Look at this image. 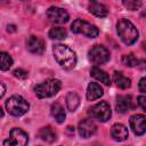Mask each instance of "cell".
<instances>
[{
    "label": "cell",
    "instance_id": "obj_19",
    "mask_svg": "<svg viewBox=\"0 0 146 146\" xmlns=\"http://www.w3.org/2000/svg\"><path fill=\"white\" fill-rule=\"evenodd\" d=\"M50 113H51L52 117L56 120V122H58V123L64 122L66 114H65V111H64V108L60 104H58V103L52 104L51 108H50Z\"/></svg>",
    "mask_w": 146,
    "mask_h": 146
},
{
    "label": "cell",
    "instance_id": "obj_25",
    "mask_svg": "<svg viewBox=\"0 0 146 146\" xmlns=\"http://www.w3.org/2000/svg\"><path fill=\"white\" fill-rule=\"evenodd\" d=\"M123 5H124V7H127L128 9H130V10H137L143 3H141V1H136V0H125V1H123Z\"/></svg>",
    "mask_w": 146,
    "mask_h": 146
},
{
    "label": "cell",
    "instance_id": "obj_32",
    "mask_svg": "<svg viewBox=\"0 0 146 146\" xmlns=\"http://www.w3.org/2000/svg\"><path fill=\"white\" fill-rule=\"evenodd\" d=\"M144 46H145V49H146V44H144Z\"/></svg>",
    "mask_w": 146,
    "mask_h": 146
},
{
    "label": "cell",
    "instance_id": "obj_10",
    "mask_svg": "<svg viewBox=\"0 0 146 146\" xmlns=\"http://www.w3.org/2000/svg\"><path fill=\"white\" fill-rule=\"evenodd\" d=\"M130 128L132 129L133 133L137 136H141L146 132V117L141 114H135L130 117Z\"/></svg>",
    "mask_w": 146,
    "mask_h": 146
},
{
    "label": "cell",
    "instance_id": "obj_8",
    "mask_svg": "<svg viewBox=\"0 0 146 146\" xmlns=\"http://www.w3.org/2000/svg\"><path fill=\"white\" fill-rule=\"evenodd\" d=\"M89 113L91 114V116L94 119H97L100 122H106L112 115L111 107L106 102L97 103L89 110Z\"/></svg>",
    "mask_w": 146,
    "mask_h": 146
},
{
    "label": "cell",
    "instance_id": "obj_12",
    "mask_svg": "<svg viewBox=\"0 0 146 146\" xmlns=\"http://www.w3.org/2000/svg\"><path fill=\"white\" fill-rule=\"evenodd\" d=\"M26 47L29 49L30 52L35 54V55H41L44 50V43L43 41L35 35H31L29 36L27 41H26Z\"/></svg>",
    "mask_w": 146,
    "mask_h": 146
},
{
    "label": "cell",
    "instance_id": "obj_21",
    "mask_svg": "<svg viewBox=\"0 0 146 146\" xmlns=\"http://www.w3.org/2000/svg\"><path fill=\"white\" fill-rule=\"evenodd\" d=\"M80 104V97L78 96V94L75 92H68L67 96H66V106H67V110L73 112L78 108Z\"/></svg>",
    "mask_w": 146,
    "mask_h": 146
},
{
    "label": "cell",
    "instance_id": "obj_16",
    "mask_svg": "<svg viewBox=\"0 0 146 146\" xmlns=\"http://www.w3.org/2000/svg\"><path fill=\"white\" fill-rule=\"evenodd\" d=\"M90 75H91L94 79H96L97 81H100V82H103V83L106 84V86H110V84H111V78H110V75H108L105 71L100 70V68L97 67V66H94V67L90 70Z\"/></svg>",
    "mask_w": 146,
    "mask_h": 146
},
{
    "label": "cell",
    "instance_id": "obj_15",
    "mask_svg": "<svg viewBox=\"0 0 146 146\" xmlns=\"http://www.w3.org/2000/svg\"><path fill=\"white\" fill-rule=\"evenodd\" d=\"M88 8H89V11L91 14H94L95 16H97V17H105L108 14L107 7L104 3H100V2L92 1V2L89 3Z\"/></svg>",
    "mask_w": 146,
    "mask_h": 146
},
{
    "label": "cell",
    "instance_id": "obj_31",
    "mask_svg": "<svg viewBox=\"0 0 146 146\" xmlns=\"http://www.w3.org/2000/svg\"><path fill=\"white\" fill-rule=\"evenodd\" d=\"M16 29H15V26L14 25H8V32L9 31H15Z\"/></svg>",
    "mask_w": 146,
    "mask_h": 146
},
{
    "label": "cell",
    "instance_id": "obj_27",
    "mask_svg": "<svg viewBox=\"0 0 146 146\" xmlns=\"http://www.w3.org/2000/svg\"><path fill=\"white\" fill-rule=\"evenodd\" d=\"M137 102H138V105L143 108V111L146 112V96H139L137 98Z\"/></svg>",
    "mask_w": 146,
    "mask_h": 146
},
{
    "label": "cell",
    "instance_id": "obj_18",
    "mask_svg": "<svg viewBox=\"0 0 146 146\" xmlns=\"http://www.w3.org/2000/svg\"><path fill=\"white\" fill-rule=\"evenodd\" d=\"M113 80L115 82V84L121 88V89H128L130 86H131V81L129 78H127L125 75H123L122 72H119V71H115L114 74H113Z\"/></svg>",
    "mask_w": 146,
    "mask_h": 146
},
{
    "label": "cell",
    "instance_id": "obj_22",
    "mask_svg": "<svg viewBox=\"0 0 146 146\" xmlns=\"http://www.w3.org/2000/svg\"><path fill=\"white\" fill-rule=\"evenodd\" d=\"M48 35H49L50 39H54V40H64L67 36V33H66L65 29L56 26V27H52L49 31Z\"/></svg>",
    "mask_w": 146,
    "mask_h": 146
},
{
    "label": "cell",
    "instance_id": "obj_9",
    "mask_svg": "<svg viewBox=\"0 0 146 146\" xmlns=\"http://www.w3.org/2000/svg\"><path fill=\"white\" fill-rule=\"evenodd\" d=\"M47 17L54 24H64L70 18L68 13L65 9L58 7H50L47 10Z\"/></svg>",
    "mask_w": 146,
    "mask_h": 146
},
{
    "label": "cell",
    "instance_id": "obj_3",
    "mask_svg": "<svg viewBox=\"0 0 146 146\" xmlns=\"http://www.w3.org/2000/svg\"><path fill=\"white\" fill-rule=\"evenodd\" d=\"M62 88V83L57 79H48L44 82L36 84L34 91L38 98H48L56 95Z\"/></svg>",
    "mask_w": 146,
    "mask_h": 146
},
{
    "label": "cell",
    "instance_id": "obj_14",
    "mask_svg": "<svg viewBox=\"0 0 146 146\" xmlns=\"http://www.w3.org/2000/svg\"><path fill=\"white\" fill-rule=\"evenodd\" d=\"M133 107L132 105V98L129 95L125 96H119L116 100V111L119 113H125L130 111Z\"/></svg>",
    "mask_w": 146,
    "mask_h": 146
},
{
    "label": "cell",
    "instance_id": "obj_1",
    "mask_svg": "<svg viewBox=\"0 0 146 146\" xmlns=\"http://www.w3.org/2000/svg\"><path fill=\"white\" fill-rule=\"evenodd\" d=\"M52 52L57 63L64 68H73L76 64V55L75 52L67 46L58 43L52 48Z\"/></svg>",
    "mask_w": 146,
    "mask_h": 146
},
{
    "label": "cell",
    "instance_id": "obj_4",
    "mask_svg": "<svg viewBox=\"0 0 146 146\" xmlns=\"http://www.w3.org/2000/svg\"><path fill=\"white\" fill-rule=\"evenodd\" d=\"M6 108L9 114L14 116H22L29 111L30 104L22 96L14 95L6 102Z\"/></svg>",
    "mask_w": 146,
    "mask_h": 146
},
{
    "label": "cell",
    "instance_id": "obj_7",
    "mask_svg": "<svg viewBox=\"0 0 146 146\" xmlns=\"http://www.w3.org/2000/svg\"><path fill=\"white\" fill-rule=\"evenodd\" d=\"M27 141H29L27 133L19 128H14L10 130L9 138L3 140L2 146H26Z\"/></svg>",
    "mask_w": 146,
    "mask_h": 146
},
{
    "label": "cell",
    "instance_id": "obj_24",
    "mask_svg": "<svg viewBox=\"0 0 146 146\" xmlns=\"http://www.w3.org/2000/svg\"><path fill=\"white\" fill-rule=\"evenodd\" d=\"M1 64H0V68L2 71H7L13 65V58L7 54V52H1Z\"/></svg>",
    "mask_w": 146,
    "mask_h": 146
},
{
    "label": "cell",
    "instance_id": "obj_23",
    "mask_svg": "<svg viewBox=\"0 0 146 146\" xmlns=\"http://www.w3.org/2000/svg\"><path fill=\"white\" fill-rule=\"evenodd\" d=\"M122 64H124V65L128 66V67H135V66H138L139 59H138L133 54L123 55V56H122Z\"/></svg>",
    "mask_w": 146,
    "mask_h": 146
},
{
    "label": "cell",
    "instance_id": "obj_6",
    "mask_svg": "<svg viewBox=\"0 0 146 146\" xmlns=\"http://www.w3.org/2000/svg\"><path fill=\"white\" fill-rule=\"evenodd\" d=\"M111 58L110 51L102 44H95L89 51V59L95 65H103L106 64Z\"/></svg>",
    "mask_w": 146,
    "mask_h": 146
},
{
    "label": "cell",
    "instance_id": "obj_17",
    "mask_svg": "<svg viewBox=\"0 0 146 146\" xmlns=\"http://www.w3.org/2000/svg\"><path fill=\"white\" fill-rule=\"evenodd\" d=\"M104 91L102 89V87L96 83V82H91L89 83L88 86V89H87V98L88 100H95V99H98L103 96Z\"/></svg>",
    "mask_w": 146,
    "mask_h": 146
},
{
    "label": "cell",
    "instance_id": "obj_2",
    "mask_svg": "<svg viewBox=\"0 0 146 146\" xmlns=\"http://www.w3.org/2000/svg\"><path fill=\"white\" fill-rule=\"evenodd\" d=\"M116 31L120 36V39L127 44L131 46L138 39V31L136 26L128 19L122 18L116 24Z\"/></svg>",
    "mask_w": 146,
    "mask_h": 146
},
{
    "label": "cell",
    "instance_id": "obj_30",
    "mask_svg": "<svg viewBox=\"0 0 146 146\" xmlns=\"http://www.w3.org/2000/svg\"><path fill=\"white\" fill-rule=\"evenodd\" d=\"M5 91H6L5 84H3V83H1V95H0V97H1V98H2V97H3V95H5Z\"/></svg>",
    "mask_w": 146,
    "mask_h": 146
},
{
    "label": "cell",
    "instance_id": "obj_11",
    "mask_svg": "<svg viewBox=\"0 0 146 146\" xmlns=\"http://www.w3.org/2000/svg\"><path fill=\"white\" fill-rule=\"evenodd\" d=\"M96 130H97V125H96V123L91 119H84V120L80 121V123L78 125L79 135L82 138L91 137L96 132Z\"/></svg>",
    "mask_w": 146,
    "mask_h": 146
},
{
    "label": "cell",
    "instance_id": "obj_13",
    "mask_svg": "<svg viewBox=\"0 0 146 146\" xmlns=\"http://www.w3.org/2000/svg\"><path fill=\"white\" fill-rule=\"evenodd\" d=\"M128 129L125 125L121 124V123H115L112 125L111 128V136L114 140L116 141H123L128 138Z\"/></svg>",
    "mask_w": 146,
    "mask_h": 146
},
{
    "label": "cell",
    "instance_id": "obj_26",
    "mask_svg": "<svg viewBox=\"0 0 146 146\" xmlns=\"http://www.w3.org/2000/svg\"><path fill=\"white\" fill-rule=\"evenodd\" d=\"M13 74H14V76H16L18 79H26L27 75H29V73L25 70H23V68H16L13 72Z\"/></svg>",
    "mask_w": 146,
    "mask_h": 146
},
{
    "label": "cell",
    "instance_id": "obj_29",
    "mask_svg": "<svg viewBox=\"0 0 146 146\" xmlns=\"http://www.w3.org/2000/svg\"><path fill=\"white\" fill-rule=\"evenodd\" d=\"M138 66H139L140 68H143V70H146V59H140Z\"/></svg>",
    "mask_w": 146,
    "mask_h": 146
},
{
    "label": "cell",
    "instance_id": "obj_20",
    "mask_svg": "<svg viewBox=\"0 0 146 146\" xmlns=\"http://www.w3.org/2000/svg\"><path fill=\"white\" fill-rule=\"evenodd\" d=\"M39 137L47 143H52L56 140L57 135H56V131L51 127H43L39 131Z\"/></svg>",
    "mask_w": 146,
    "mask_h": 146
},
{
    "label": "cell",
    "instance_id": "obj_28",
    "mask_svg": "<svg viewBox=\"0 0 146 146\" xmlns=\"http://www.w3.org/2000/svg\"><path fill=\"white\" fill-rule=\"evenodd\" d=\"M138 87H139V90H140L143 94H146V76H144V78H141V79L139 80Z\"/></svg>",
    "mask_w": 146,
    "mask_h": 146
},
{
    "label": "cell",
    "instance_id": "obj_5",
    "mask_svg": "<svg viewBox=\"0 0 146 146\" xmlns=\"http://www.w3.org/2000/svg\"><path fill=\"white\" fill-rule=\"evenodd\" d=\"M71 30L73 33H80L88 38H96L99 34V30L96 25L82 19H75L71 25Z\"/></svg>",
    "mask_w": 146,
    "mask_h": 146
}]
</instances>
